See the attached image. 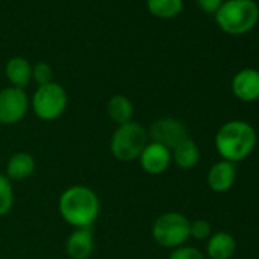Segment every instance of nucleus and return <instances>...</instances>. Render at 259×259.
Here are the masks:
<instances>
[{
    "instance_id": "f257e3e1",
    "label": "nucleus",
    "mask_w": 259,
    "mask_h": 259,
    "mask_svg": "<svg viewBox=\"0 0 259 259\" xmlns=\"http://www.w3.org/2000/svg\"><path fill=\"white\" fill-rule=\"evenodd\" d=\"M63 220L75 229H87L98 220L101 203L96 192L87 186L76 185L66 189L58 200Z\"/></svg>"
},
{
    "instance_id": "f03ea898",
    "label": "nucleus",
    "mask_w": 259,
    "mask_h": 259,
    "mask_svg": "<svg viewBox=\"0 0 259 259\" xmlns=\"http://www.w3.org/2000/svg\"><path fill=\"white\" fill-rule=\"evenodd\" d=\"M256 145V133L250 123L244 120H230L224 123L215 136L218 154L233 163L245 159Z\"/></svg>"
},
{
    "instance_id": "7ed1b4c3",
    "label": "nucleus",
    "mask_w": 259,
    "mask_h": 259,
    "mask_svg": "<svg viewBox=\"0 0 259 259\" xmlns=\"http://www.w3.org/2000/svg\"><path fill=\"white\" fill-rule=\"evenodd\" d=\"M259 19V8L253 0H227L215 13L218 26L230 34L241 35L248 32Z\"/></svg>"
},
{
    "instance_id": "20e7f679",
    "label": "nucleus",
    "mask_w": 259,
    "mask_h": 259,
    "mask_svg": "<svg viewBox=\"0 0 259 259\" xmlns=\"http://www.w3.org/2000/svg\"><path fill=\"white\" fill-rule=\"evenodd\" d=\"M148 132L139 122H128L119 125L110 141V150L119 162H133L139 159L144 148L148 145Z\"/></svg>"
},
{
    "instance_id": "39448f33",
    "label": "nucleus",
    "mask_w": 259,
    "mask_h": 259,
    "mask_svg": "<svg viewBox=\"0 0 259 259\" xmlns=\"http://www.w3.org/2000/svg\"><path fill=\"white\" fill-rule=\"evenodd\" d=\"M191 221L179 212H166L160 215L151 229L154 241L166 248H177L189 238Z\"/></svg>"
},
{
    "instance_id": "423d86ee",
    "label": "nucleus",
    "mask_w": 259,
    "mask_h": 259,
    "mask_svg": "<svg viewBox=\"0 0 259 259\" xmlns=\"http://www.w3.org/2000/svg\"><path fill=\"white\" fill-rule=\"evenodd\" d=\"M31 105L35 116L41 120H55L67 108V93L61 84L52 81L45 85H38Z\"/></svg>"
},
{
    "instance_id": "0eeeda50",
    "label": "nucleus",
    "mask_w": 259,
    "mask_h": 259,
    "mask_svg": "<svg viewBox=\"0 0 259 259\" xmlns=\"http://www.w3.org/2000/svg\"><path fill=\"white\" fill-rule=\"evenodd\" d=\"M29 98L23 89L7 87L0 90V123H19L28 113Z\"/></svg>"
},
{
    "instance_id": "6e6552de",
    "label": "nucleus",
    "mask_w": 259,
    "mask_h": 259,
    "mask_svg": "<svg viewBox=\"0 0 259 259\" xmlns=\"http://www.w3.org/2000/svg\"><path fill=\"white\" fill-rule=\"evenodd\" d=\"M148 138L151 142L163 145L169 151L174 150L179 144L188 139V130L183 122L174 117H162L157 119L148 132Z\"/></svg>"
},
{
    "instance_id": "1a4fd4ad",
    "label": "nucleus",
    "mask_w": 259,
    "mask_h": 259,
    "mask_svg": "<svg viewBox=\"0 0 259 259\" xmlns=\"http://www.w3.org/2000/svg\"><path fill=\"white\" fill-rule=\"evenodd\" d=\"M171 160H172L171 151L156 142H148V145L144 148L142 154L139 156L142 169L151 176L163 174L169 168Z\"/></svg>"
},
{
    "instance_id": "9d476101",
    "label": "nucleus",
    "mask_w": 259,
    "mask_h": 259,
    "mask_svg": "<svg viewBox=\"0 0 259 259\" xmlns=\"http://www.w3.org/2000/svg\"><path fill=\"white\" fill-rule=\"evenodd\" d=\"M235 96L244 102L259 99V72L254 69H244L238 72L232 81Z\"/></svg>"
},
{
    "instance_id": "9b49d317",
    "label": "nucleus",
    "mask_w": 259,
    "mask_h": 259,
    "mask_svg": "<svg viewBox=\"0 0 259 259\" xmlns=\"http://www.w3.org/2000/svg\"><path fill=\"white\" fill-rule=\"evenodd\" d=\"M95 250V238L90 227L75 229L66 241V253L70 259H89Z\"/></svg>"
},
{
    "instance_id": "f8f14e48",
    "label": "nucleus",
    "mask_w": 259,
    "mask_h": 259,
    "mask_svg": "<svg viewBox=\"0 0 259 259\" xmlns=\"http://www.w3.org/2000/svg\"><path fill=\"white\" fill-rule=\"evenodd\" d=\"M235 183V166L227 160L217 162L207 174V185L215 192H226Z\"/></svg>"
},
{
    "instance_id": "ddd939ff",
    "label": "nucleus",
    "mask_w": 259,
    "mask_h": 259,
    "mask_svg": "<svg viewBox=\"0 0 259 259\" xmlns=\"http://www.w3.org/2000/svg\"><path fill=\"white\" fill-rule=\"evenodd\" d=\"M35 171V159L26 151H19L13 154L7 163V177L13 182H20L29 179Z\"/></svg>"
},
{
    "instance_id": "4468645a",
    "label": "nucleus",
    "mask_w": 259,
    "mask_h": 259,
    "mask_svg": "<svg viewBox=\"0 0 259 259\" xmlns=\"http://www.w3.org/2000/svg\"><path fill=\"white\" fill-rule=\"evenodd\" d=\"M5 73L13 87L23 89L32 79V66L23 57H13L5 67Z\"/></svg>"
},
{
    "instance_id": "2eb2a0df",
    "label": "nucleus",
    "mask_w": 259,
    "mask_h": 259,
    "mask_svg": "<svg viewBox=\"0 0 259 259\" xmlns=\"http://www.w3.org/2000/svg\"><path fill=\"white\" fill-rule=\"evenodd\" d=\"M236 250L235 238L227 232H217L209 236L207 254L210 259H230Z\"/></svg>"
},
{
    "instance_id": "dca6fc26",
    "label": "nucleus",
    "mask_w": 259,
    "mask_h": 259,
    "mask_svg": "<svg viewBox=\"0 0 259 259\" xmlns=\"http://www.w3.org/2000/svg\"><path fill=\"white\" fill-rule=\"evenodd\" d=\"M107 114L117 126L132 122L135 114L133 102L123 95H114L107 102Z\"/></svg>"
},
{
    "instance_id": "f3484780",
    "label": "nucleus",
    "mask_w": 259,
    "mask_h": 259,
    "mask_svg": "<svg viewBox=\"0 0 259 259\" xmlns=\"http://www.w3.org/2000/svg\"><path fill=\"white\" fill-rule=\"evenodd\" d=\"M174 163L182 168V169H191L194 168L198 160H200V150H198V145L191 141L189 138L185 139L182 144H179L174 150H172V154H171Z\"/></svg>"
},
{
    "instance_id": "a211bd4d",
    "label": "nucleus",
    "mask_w": 259,
    "mask_h": 259,
    "mask_svg": "<svg viewBox=\"0 0 259 259\" xmlns=\"http://www.w3.org/2000/svg\"><path fill=\"white\" fill-rule=\"evenodd\" d=\"M148 11L159 19H172L183 10V0H147Z\"/></svg>"
},
{
    "instance_id": "6ab92c4d",
    "label": "nucleus",
    "mask_w": 259,
    "mask_h": 259,
    "mask_svg": "<svg viewBox=\"0 0 259 259\" xmlns=\"http://www.w3.org/2000/svg\"><path fill=\"white\" fill-rule=\"evenodd\" d=\"M14 204V189L11 185V180L0 174V217L7 215Z\"/></svg>"
},
{
    "instance_id": "aec40b11",
    "label": "nucleus",
    "mask_w": 259,
    "mask_h": 259,
    "mask_svg": "<svg viewBox=\"0 0 259 259\" xmlns=\"http://www.w3.org/2000/svg\"><path fill=\"white\" fill-rule=\"evenodd\" d=\"M52 76H54V72L48 63L41 61V63H37L35 66H32V79L38 85H45L48 82H52Z\"/></svg>"
},
{
    "instance_id": "412c9836",
    "label": "nucleus",
    "mask_w": 259,
    "mask_h": 259,
    "mask_svg": "<svg viewBox=\"0 0 259 259\" xmlns=\"http://www.w3.org/2000/svg\"><path fill=\"white\" fill-rule=\"evenodd\" d=\"M210 233H212V226L206 220H195L191 223L189 236H192L194 239H198V241L207 239Z\"/></svg>"
},
{
    "instance_id": "4be33fe9",
    "label": "nucleus",
    "mask_w": 259,
    "mask_h": 259,
    "mask_svg": "<svg viewBox=\"0 0 259 259\" xmlns=\"http://www.w3.org/2000/svg\"><path fill=\"white\" fill-rule=\"evenodd\" d=\"M169 259H204V256L195 247L180 245L172 250V253L169 254Z\"/></svg>"
},
{
    "instance_id": "5701e85b",
    "label": "nucleus",
    "mask_w": 259,
    "mask_h": 259,
    "mask_svg": "<svg viewBox=\"0 0 259 259\" xmlns=\"http://www.w3.org/2000/svg\"><path fill=\"white\" fill-rule=\"evenodd\" d=\"M197 2H198V7L207 14H215L223 5V0H197Z\"/></svg>"
}]
</instances>
